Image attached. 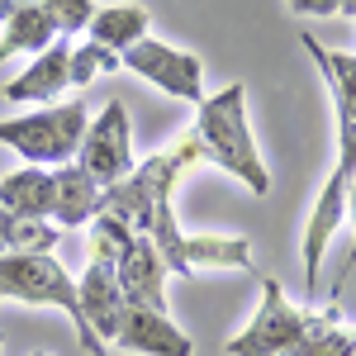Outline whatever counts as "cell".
Returning <instances> with one entry per match:
<instances>
[{"instance_id":"1","label":"cell","mask_w":356,"mask_h":356,"mask_svg":"<svg viewBox=\"0 0 356 356\" xmlns=\"http://www.w3.org/2000/svg\"><path fill=\"white\" fill-rule=\"evenodd\" d=\"M195 162H204V152H200L195 134H181L171 147L152 152L147 162H138L124 181L105 186V200H100V214H114V219L129 223L138 238H147L176 275H181V243H186V233H181L176 209H171V191H176V181Z\"/></svg>"},{"instance_id":"2","label":"cell","mask_w":356,"mask_h":356,"mask_svg":"<svg viewBox=\"0 0 356 356\" xmlns=\"http://www.w3.org/2000/svg\"><path fill=\"white\" fill-rule=\"evenodd\" d=\"M195 143L204 152V162L223 166L228 176H238L252 195H271V171H266V157L257 152V138H252V124H247V86L233 81L204 95L195 105Z\"/></svg>"},{"instance_id":"3","label":"cell","mask_w":356,"mask_h":356,"mask_svg":"<svg viewBox=\"0 0 356 356\" xmlns=\"http://www.w3.org/2000/svg\"><path fill=\"white\" fill-rule=\"evenodd\" d=\"M38 304V309H62L76 323V342L90 356H110V347L86 328L81 318V300H76V280L67 275V266L53 252H10L0 257V304Z\"/></svg>"},{"instance_id":"4","label":"cell","mask_w":356,"mask_h":356,"mask_svg":"<svg viewBox=\"0 0 356 356\" xmlns=\"http://www.w3.org/2000/svg\"><path fill=\"white\" fill-rule=\"evenodd\" d=\"M86 129H90V114L81 100L38 105L19 119H0V147L19 152L24 166H67L76 162Z\"/></svg>"},{"instance_id":"5","label":"cell","mask_w":356,"mask_h":356,"mask_svg":"<svg viewBox=\"0 0 356 356\" xmlns=\"http://www.w3.org/2000/svg\"><path fill=\"white\" fill-rule=\"evenodd\" d=\"M352 181H356V124H337V166L328 171V181L318 186V200H314L309 223H304V295L318 285L323 257H328L332 238L342 233Z\"/></svg>"},{"instance_id":"6","label":"cell","mask_w":356,"mask_h":356,"mask_svg":"<svg viewBox=\"0 0 356 356\" xmlns=\"http://www.w3.org/2000/svg\"><path fill=\"white\" fill-rule=\"evenodd\" d=\"M257 280H261V309L252 314V323L238 337H228V347H223L228 356H280L318 323V314L285 300L275 275H257Z\"/></svg>"},{"instance_id":"7","label":"cell","mask_w":356,"mask_h":356,"mask_svg":"<svg viewBox=\"0 0 356 356\" xmlns=\"http://www.w3.org/2000/svg\"><path fill=\"white\" fill-rule=\"evenodd\" d=\"M119 67L143 76V81H152L171 100H191V105L204 100V62L195 53H186V48H171L162 38H152V33L119 57Z\"/></svg>"},{"instance_id":"8","label":"cell","mask_w":356,"mask_h":356,"mask_svg":"<svg viewBox=\"0 0 356 356\" xmlns=\"http://www.w3.org/2000/svg\"><path fill=\"white\" fill-rule=\"evenodd\" d=\"M76 166H86L100 186H114L124 181L138 166L134 157V129H129V110L124 100H110L105 110L90 119V129L81 138V152H76Z\"/></svg>"},{"instance_id":"9","label":"cell","mask_w":356,"mask_h":356,"mask_svg":"<svg viewBox=\"0 0 356 356\" xmlns=\"http://www.w3.org/2000/svg\"><path fill=\"white\" fill-rule=\"evenodd\" d=\"M76 300H81V318L86 328L95 332L105 347H110L114 337H119V323H124V309H129V300H124V290H119V275H114L110 261H86L81 280H76Z\"/></svg>"},{"instance_id":"10","label":"cell","mask_w":356,"mask_h":356,"mask_svg":"<svg viewBox=\"0 0 356 356\" xmlns=\"http://www.w3.org/2000/svg\"><path fill=\"white\" fill-rule=\"evenodd\" d=\"M110 347H124V352H138V356H195L191 332L176 328L171 314L143 309V304H129V309H124L119 337H114Z\"/></svg>"},{"instance_id":"11","label":"cell","mask_w":356,"mask_h":356,"mask_svg":"<svg viewBox=\"0 0 356 356\" xmlns=\"http://www.w3.org/2000/svg\"><path fill=\"white\" fill-rule=\"evenodd\" d=\"M72 90V38H57L48 53H38L15 81L5 86L10 105H57V95Z\"/></svg>"},{"instance_id":"12","label":"cell","mask_w":356,"mask_h":356,"mask_svg":"<svg viewBox=\"0 0 356 356\" xmlns=\"http://www.w3.org/2000/svg\"><path fill=\"white\" fill-rule=\"evenodd\" d=\"M114 275H119V290H124L129 304L166 314V275H171V266H166V257L147 238H134L124 247V257L114 261Z\"/></svg>"},{"instance_id":"13","label":"cell","mask_w":356,"mask_h":356,"mask_svg":"<svg viewBox=\"0 0 356 356\" xmlns=\"http://www.w3.org/2000/svg\"><path fill=\"white\" fill-rule=\"evenodd\" d=\"M53 186H57V204H53V223L62 233H76L86 223H95L100 214V200H105V186L86 171V166L67 162L53 171Z\"/></svg>"},{"instance_id":"14","label":"cell","mask_w":356,"mask_h":356,"mask_svg":"<svg viewBox=\"0 0 356 356\" xmlns=\"http://www.w3.org/2000/svg\"><path fill=\"white\" fill-rule=\"evenodd\" d=\"M57 186L48 166H19L10 176H0V209H10L15 219L29 223H53Z\"/></svg>"},{"instance_id":"15","label":"cell","mask_w":356,"mask_h":356,"mask_svg":"<svg viewBox=\"0 0 356 356\" xmlns=\"http://www.w3.org/2000/svg\"><path fill=\"white\" fill-rule=\"evenodd\" d=\"M191 271H247L261 275L252 261V243L247 238H228V233H200L181 243V275Z\"/></svg>"},{"instance_id":"16","label":"cell","mask_w":356,"mask_h":356,"mask_svg":"<svg viewBox=\"0 0 356 356\" xmlns=\"http://www.w3.org/2000/svg\"><path fill=\"white\" fill-rule=\"evenodd\" d=\"M147 29H152V15L143 5H134V0H124V5H95V15L86 24V38L124 57L134 43L147 38Z\"/></svg>"},{"instance_id":"17","label":"cell","mask_w":356,"mask_h":356,"mask_svg":"<svg viewBox=\"0 0 356 356\" xmlns=\"http://www.w3.org/2000/svg\"><path fill=\"white\" fill-rule=\"evenodd\" d=\"M300 43H304V53L314 57V67L323 72V81H328L337 124H356V53H332L314 33H300Z\"/></svg>"},{"instance_id":"18","label":"cell","mask_w":356,"mask_h":356,"mask_svg":"<svg viewBox=\"0 0 356 356\" xmlns=\"http://www.w3.org/2000/svg\"><path fill=\"white\" fill-rule=\"evenodd\" d=\"M57 38V24H53V15L38 5V0H29L19 15H10V24H0V62L5 57H15V53H48Z\"/></svg>"},{"instance_id":"19","label":"cell","mask_w":356,"mask_h":356,"mask_svg":"<svg viewBox=\"0 0 356 356\" xmlns=\"http://www.w3.org/2000/svg\"><path fill=\"white\" fill-rule=\"evenodd\" d=\"M67 233L57 223H29V219H15L10 209H0V257L10 252H53Z\"/></svg>"},{"instance_id":"20","label":"cell","mask_w":356,"mask_h":356,"mask_svg":"<svg viewBox=\"0 0 356 356\" xmlns=\"http://www.w3.org/2000/svg\"><path fill=\"white\" fill-rule=\"evenodd\" d=\"M280 356H347V328H342V318H337V304H328V309L318 314V323Z\"/></svg>"},{"instance_id":"21","label":"cell","mask_w":356,"mask_h":356,"mask_svg":"<svg viewBox=\"0 0 356 356\" xmlns=\"http://www.w3.org/2000/svg\"><path fill=\"white\" fill-rule=\"evenodd\" d=\"M100 72H119V53H110V48H100V43H72V86L81 90V86H90Z\"/></svg>"},{"instance_id":"22","label":"cell","mask_w":356,"mask_h":356,"mask_svg":"<svg viewBox=\"0 0 356 356\" xmlns=\"http://www.w3.org/2000/svg\"><path fill=\"white\" fill-rule=\"evenodd\" d=\"M48 15H53V24L62 38H76V33H86V24H90V15H95V0H38Z\"/></svg>"},{"instance_id":"23","label":"cell","mask_w":356,"mask_h":356,"mask_svg":"<svg viewBox=\"0 0 356 356\" xmlns=\"http://www.w3.org/2000/svg\"><path fill=\"white\" fill-rule=\"evenodd\" d=\"M295 15H337L342 10V0H285Z\"/></svg>"},{"instance_id":"24","label":"cell","mask_w":356,"mask_h":356,"mask_svg":"<svg viewBox=\"0 0 356 356\" xmlns=\"http://www.w3.org/2000/svg\"><path fill=\"white\" fill-rule=\"evenodd\" d=\"M29 0H0V24H10V15H19Z\"/></svg>"},{"instance_id":"25","label":"cell","mask_w":356,"mask_h":356,"mask_svg":"<svg viewBox=\"0 0 356 356\" xmlns=\"http://www.w3.org/2000/svg\"><path fill=\"white\" fill-rule=\"evenodd\" d=\"M347 219H352V233H356V181H352V191H347ZM352 261H356V243H352Z\"/></svg>"},{"instance_id":"26","label":"cell","mask_w":356,"mask_h":356,"mask_svg":"<svg viewBox=\"0 0 356 356\" xmlns=\"http://www.w3.org/2000/svg\"><path fill=\"white\" fill-rule=\"evenodd\" d=\"M347 356H356V328H347Z\"/></svg>"},{"instance_id":"27","label":"cell","mask_w":356,"mask_h":356,"mask_svg":"<svg viewBox=\"0 0 356 356\" xmlns=\"http://www.w3.org/2000/svg\"><path fill=\"white\" fill-rule=\"evenodd\" d=\"M337 15H356V0H342V10Z\"/></svg>"},{"instance_id":"28","label":"cell","mask_w":356,"mask_h":356,"mask_svg":"<svg viewBox=\"0 0 356 356\" xmlns=\"http://www.w3.org/2000/svg\"><path fill=\"white\" fill-rule=\"evenodd\" d=\"M33 356H48V352H33Z\"/></svg>"},{"instance_id":"29","label":"cell","mask_w":356,"mask_h":356,"mask_svg":"<svg viewBox=\"0 0 356 356\" xmlns=\"http://www.w3.org/2000/svg\"><path fill=\"white\" fill-rule=\"evenodd\" d=\"M0 347H5V337H0Z\"/></svg>"}]
</instances>
